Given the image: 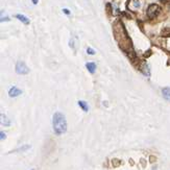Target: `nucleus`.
Segmentation results:
<instances>
[{
  "label": "nucleus",
  "mask_w": 170,
  "mask_h": 170,
  "mask_svg": "<svg viewBox=\"0 0 170 170\" xmlns=\"http://www.w3.org/2000/svg\"><path fill=\"white\" fill-rule=\"evenodd\" d=\"M52 125H53V131L56 135H63L67 131V120L64 114L60 112L54 113V115L52 117Z\"/></svg>",
  "instance_id": "1"
},
{
  "label": "nucleus",
  "mask_w": 170,
  "mask_h": 170,
  "mask_svg": "<svg viewBox=\"0 0 170 170\" xmlns=\"http://www.w3.org/2000/svg\"><path fill=\"white\" fill-rule=\"evenodd\" d=\"M160 11H161L160 6L158 4H156V3H152L147 8V16L149 18H154V17H157L159 15Z\"/></svg>",
  "instance_id": "2"
},
{
  "label": "nucleus",
  "mask_w": 170,
  "mask_h": 170,
  "mask_svg": "<svg viewBox=\"0 0 170 170\" xmlns=\"http://www.w3.org/2000/svg\"><path fill=\"white\" fill-rule=\"evenodd\" d=\"M16 72L18 74H27L29 72V69L24 62L19 61L18 63L16 64Z\"/></svg>",
  "instance_id": "3"
},
{
  "label": "nucleus",
  "mask_w": 170,
  "mask_h": 170,
  "mask_svg": "<svg viewBox=\"0 0 170 170\" xmlns=\"http://www.w3.org/2000/svg\"><path fill=\"white\" fill-rule=\"evenodd\" d=\"M22 94V91L20 89H18L17 87H12L10 91H8V96L10 97H17L19 95Z\"/></svg>",
  "instance_id": "4"
},
{
  "label": "nucleus",
  "mask_w": 170,
  "mask_h": 170,
  "mask_svg": "<svg viewBox=\"0 0 170 170\" xmlns=\"http://www.w3.org/2000/svg\"><path fill=\"white\" fill-rule=\"evenodd\" d=\"M140 70H141V72L144 74V75L150 76V68H149V66L147 65L145 62H144V63L141 65V67H140Z\"/></svg>",
  "instance_id": "5"
},
{
  "label": "nucleus",
  "mask_w": 170,
  "mask_h": 170,
  "mask_svg": "<svg viewBox=\"0 0 170 170\" xmlns=\"http://www.w3.org/2000/svg\"><path fill=\"white\" fill-rule=\"evenodd\" d=\"M1 124L3 126H10L11 125V120L8 118L6 114H1Z\"/></svg>",
  "instance_id": "6"
},
{
  "label": "nucleus",
  "mask_w": 170,
  "mask_h": 170,
  "mask_svg": "<svg viewBox=\"0 0 170 170\" xmlns=\"http://www.w3.org/2000/svg\"><path fill=\"white\" fill-rule=\"evenodd\" d=\"M86 67L87 69L89 70L90 73H95V71H96V64L95 63H92V62H90V63H87L86 64Z\"/></svg>",
  "instance_id": "7"
},
{
  "label": "nucleus",
  "mask_w": 170,
  "mask_h": 170,
  "mask_svg": "<svg viewBox=\"0 0 170 170\" xmlns=\"http://www.w3.org/2000/svg\"><path fill=\"white\" fill-rule=\"evenodd\" d=\"M162 94L166 100H169L170 101V87H166L162 90Z\"/></svg>",
  "instance_id": "8"
},
{
  "label": "nucleus",
  "mask_w": 170,
  "mask_h": 170,
  "mask_svg": "<svg viewBox=\"0 0 170 170\" xmlns=\"http://www.w3.org/2000/svg\"><path fill=\"white\" fill-rule=\"evenodd\" d=\"M16 18L18 19V20H20V21H22L24 24H29V19L27 18V17H25L24 15H21V14H18V15H16Z\"/></svg>",
  "instance_id": "9"
},
{
  "label": "nucleus",
  "mask_w": 170,
  "mask_h": 170,
  "mask_svg": "<svg viewBox=\"0 0 170 170\" xmlns=\"http://www.w3.org/2000/svg\"><path fill=\"white\" fill-rule=\"evenodd\" d=\"M78 105L79 107H81V109L83 111H84V112H88V111H89V105H88V103H87L86 101H83V100H79L78 101Z\"/></svg>",
  "instance_id": "10"
},
{
  "label": "nucleus",
  "mask_w": 170,
  "mask_h": 170,
  "mask_svg": "<svg viewBox=\"0 0 170 170\" xmlns=\"http://www.w3.org/2000/svg\"><path fill=\"white\" fill-rule=\"evenodd\" d=\"M133 6L135 8H139L141 4H140V1H139V0H133ZM135 8H133V10H135Z\"/></svg>",
  "instance_id": "11"
},
{
  "label": "nucleus",
  "mask_w": 170,
  "mask_h": 170,
  "mask_svg": "<svg viewBox=\"0 0 170 170\" xmlns=\"http://www.w3.org/2000/svg\"><path fill=\"white\" fill-rule=\"evenodd\" d=\"M4 21H8V18L4 12H1V22H4Z\"/></svg>",
  "instance_id": "12"
},
{
  "label": "nucleus",
  "mask_w": 170,
  "mask_h": 170,
  "mask_svg": "<svg viewBox=\"0 0 170 170\" xmlns=\"http://www.w3.org/2000/svg\"><path fill=\"white\" fill-rule=\"evenodd\" d=\"M87 52L89 53V54H91V55H93V54H95V50H93L92 48H88V50H87Z\"/></svg>",
  "instance_id": "13"
},
{
  "label": "nucleus",
  "mask_w": 170,
  "mask_h": 170,
  "mask_svg": "<svg viewBox=\"0 0 170 170\" xmlns=\"http://www.w3.org/2000/svg\"><path fill=\"white\" fill-rule=\"evenodd\" d=\"M6 138V133H4V131H1V133H0V139H1V140H4Z\"/></svg>",
  "instance_id": "14"
},
{
  "label": "nucleus",
  "mask_w": 170,
  "mask_h": 170,
  "mask_svg": "<svg viewBox=\"0 0 170 170\" xmlns=\"http://www.w3.org/2000/svg\"><path fill=\"white\" fill-rule=\"evenodd\" d=\"M64 13H65L66 15H70V12H69L68 10H64Z\"/></svg>",
  "instance_id": "15"
},
{
  "label": "nucleus",
  "mask_w": 170,
  "mask_h": 170,
  "mask_svg": "<svg viewBox=\"0 0 170 170\" xmlns=\"http://www.w3.org/2000/svg\"><path fill=\"white\" fill-rule=\"evenodd\" d=\"M38 2H39V0H32V3H34V4H38Z\"/></svg>",
  "instance_id": "16"
},
{
  "label": "nucleus",
  "mask_w": 170,
  "mask_h": 170,
  "mask_svg": "<svg viewBox=\"0 0 170 170\" xmlns=\"http://www.w3.org/2000/svg\"><path fill=\"white\" fill-rule=\"evenodd\" d=\"M169 6H170V3H169Z\"/></svg>",
  "instance_id": "17"
},
{
  "label": "nucleus",
  "mask_w": 170,
  "mask_h": 170,
  "mask_svg": "<svg viewBox=\"0 0 170 170\" xmlns=\"http://www.w3.org/2000/svg\"><path fill=\"white\" fill-rule=\"evenodd\" d=\"M32 170H34V169H32Z\"/></svg>",
  "instance_id": "18"
}]
</instances>
